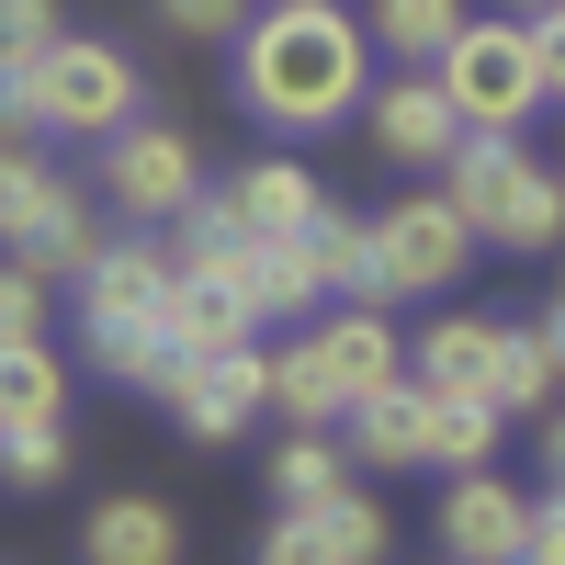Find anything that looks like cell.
I'll use <instances>...</instances> for the list:
<instances>
[{
	"instance_id": "1",
	"label": "cell",
	"mask_w": 565,
	"mask_h": 565,
	"mask_svg": "<svg viewBox=\"0 0 565 565\" xmlns=\"http://www.w3.org/2000/svg\"><path fill=\"white\" fill-rule=\"evenodd\" d=\"M238 114L271 136H328V125H362V90H373V23L351 0H260L238 23Z\"/></svg>"
},
{
	"instance_id": "2",
	"label": "cell",
	"mask_w": 565,
	"mask_h": 565,
	"mask_svg": "<svg viewBox=\"0 0 565 565\" xmlns=\"http://www.w3.org/2000/svg\"><path fill=\"white\" fill-rule=\"evenodd\" d=\"M441 193L476 215V238H487V249H509V260L565 249V170H554V159H532L521 136H463L452 170H441Z\"/></svg>"
},
{
	"instance_id": "3",
	"label": "cell",
	"mask_w": 565,
	"mask_h": 565,
	"mask_svg": "<svg viewBox=\"0 0 565 565\" xmlns=\"http://www.w3.org/2000/svg\"><path fill=\"white\" fill-rule=\"evenodd\" d=\"M441 90H452L463 136H521V125L543 114V57H532V23L476 12V23L441 45Z\"/></svg>"
},
{
	"instance_id": "4",
	"label": "cell",
	"mask_w": 565,
	"mask_h": 565,
	"mask_svg": "<svg viewBox=\"0 0 565 565\" xmlns=\"http://www.w3.org/2000/svg\"><path fill=\"white\" fill-rule=\"evenodd\" d=\"M476 215H463L452 193H396L385 215H373V306L396 295H452L463 260H476Z\"/></svg>"
},
{
	"instance_id": "5",
	"label": "cell",
	"mask_w": 565,
	"mask_h": 565,
	"mask_svg": "<svg viewBox=\"0 0 565 565\" xmlns=\"http://www.w3.org/2000/svg\"><path fill=\"white\" fill-rule=\"evenodd\" d=\"M34 103H45V136L103 148L114 125H136V57L114 34H57V45H34Z\"/></svg>"
},
{
	"instance_id": "6",
	"label": "cell",
	"mask_w": 565,
	"mask_h": 565,
	"mask_svg": "<svg viewBox=\"0 0 565 565\" xmlns=\"http://www.w3.org/2000/svg\"><path fill=\"white\" fill-rule=\"evenodd\" d=\"M90 170H103V204H114L125 226H170L181 204L204 193V148H193V125H170V114H136V125H114Z\"/></svg>"
},
{
	"instance_id": "7",
	"label": "cell",
	"mask_w": 565,
	"mask_h": 565,
	"mask_svg": "<svg viewBox=\"0 0 565 565\" xmlns=\"http://www.w3.org/2000/svg\"><path fill=\"white\" fill-rule=\"evenodd\" d=\"M362 136H373V159H385V170H452L463 114H452L441 68H385V79L362 90Z\"/></svg>"
},
{
	"instance_id": "8",
	"label": "cell",
	"mask_w": 565,
	"mask_h": 565,
	"mask_svg": "<svg viewBox=\"0 0 565 565\" xmlns=\"http://www.w3.org/2000/svg\"><path fill=\"white\" fill-rule=\"evenodd\" d=\"M170 418H181L204 452H215V441H238V430H260V418H271V351H260V340L193 351V362L170 373Z\"/></svg>"
},
{
	"instance_id": "9",
	"label": "cell",
	"mask_w": 565,
	"mask_h": 565,
	"mask_svg": "<svg viewBox=\"0 0 565 565\" xmlns=\"http://www.w3.org/2000/svg\"><path fill=\"white\" fill-rule=\"evenodd\" d=\"M170 282H181V260H170V238H103V260L79 271V340H114V328H159L170 317Z\"/></svg>"
},
{
	"instance_id": "10",
	"label": "cell",
	"mask_w": 565,
	"mask_h": 565,
	"mask_svg": "<svg viewBox=\"0 0 565 565\" xmlns=\"http://www.w3.org/2000/svg\"><path fill=\"white\" fill-rule=\"evenodd\" d=\"M430 521H441V554H452V565H521V554H532V498L498 487V463L452 476Z\"/></svg>"
},
{
	"instance_id": "11",
	"label": "cell",
	"mask_w": 565,
	"mask_h": 565,
	"mask_svg": "<svg viewBox=\"0 0 565 565\" xmlns=\"http://www.w3.org/2000/svg\"><path fill=\"white\" fill-rule=\"evenodd\" d=\"M306 328H317V351H328V373H340V396H351V407H362V396H385L396 373H407V328H396L385 306H351V295H340V306L306 317Z\"/></svg>"
},
{
	"instance_id": "12",
	"label": "cell",
	"mask_w": 565,
	"mask_h": 565,
	"mask_svg": "<svg viewBox=\"0 0 565 565\" xmlns=\"http://www.w3.org/2000/svg\"><path fill=\"white\" fill-rule=\"evenodd\" d=\"M407 373L430 396H487L498 407V317H430L407 340Z\"/></svg>"
},
{
	"instance_id": "13",
	"label": "cell",
	"mask_w": 565,
	"mask_h": 565,
	"mask_svg": "<svg viewBox=\"0 0 565 565\" xmlns=\"http://www.w3.org/2000/svg\"><path fill=\"white\" fill-rule=\"evenodd\" d=\"M79 565H181V509L170 498H103L79 532Z\"/></svg>"
},
{
	"instance_id": "14",
	"label": "cell",
	"mask_w": 565,
	"mask_h": 565,
	"mask_svg": "<svg viewBox=\"0 0 565 565\" xmlns=\"http://www.w3.org/2000/svg\"><path fill=\"white\" fill-rule=\"evenodd\" d=\"M351 452L385 463V476L430 463V385H418V373H396L385 396H362V407H351Z\"/></svg>"
},
{
	"instance_id": "15",
	"label": "cell",
	"mask_w": 565,
	"mask_h": 565,
	"mask_svg": "<svg viewBox=\"0 0 565 565\" xmlns=\"http://www.w3.org/2000/svg\"><path fill=\"white\" fill-rule=\"evenodd\" d=\"M103 238H114V226H103V204L57 181V204H45L23 238H12V260H23V271H45V282H79L90 260H103Z\"/></svg>"
},
{
	"instance_id": "16",
	"label": "cell",
	"mask_w": 565,
	"mask_h": 565,
	"mask_svg": "<svg viewBox=\"0 0 565 565\" xmlns=\"http://www.w3.org/2000/svg\"><path fill=\"white\" fill-rule=\"evenodd\" d=\"M565 407V351H554V328L532 317H498V418H543Z\"/></svg>"
},
{
	"instance_id": "17",
	"label": "cell",
	"mask_w": 565,
	"mask_h": 565,
	"mask_svg": "<svg viewBox=\"0 0 565 565\" xmlns=\"http://www.w3.org/2000/svg\"><path fill=\"white\" fill-rule=\"evenodd\" d=\"M362 23L385 68H441V45L476 23V0H362Z\"/></svg>"
},
{
	"instance_id": "18",
	"label": "cell",
	"mask_w": 565,
	"mask_h": 565,
	"mask_svg": "<svg viewBox=\"0 0 565 565\" xmlns=\"http://www.w3.org/2000/svg\"><path fill=\"white\" fill-rule=\"evenodd\" d=\"M226 193H238V215L260 226V238H306V226L328 215V193H317V170H306V159H249Z\"/></svg>"
},
{
	"instance_id": "19",
	"label": "cell",
	"mask_w": 565,
	"mask_h": 565,
	"mask_svg": "<svg viewBox=\"0 0 565 565\" xmlns=\"http://www.w3.org/2000/svg\"><path fill=\"white\" fill-rule=\"evenodd\" d=\"M170 340L181 351H226V340H260V317H249V295H238V282H215V271H181L170 282Z\"/></svg>"
},
{
	"instance_id": "20",
	"label": "cell",
	"mask_w": 565,
	"mask_h": 565,
	"mask_svg": "<svg viewBox=\"0 0 565 565\" xmlns=\"http://www.w3.org/2000/svg\"><path fill=\"white\" fill-rule=\"evenodd\" d=\"M238 295H249V317H260V328H271V317H295V328H306V317L328 306V282H317L306 238H260V249H249V271H238Z\"/></svg>"
},
{
	"instance_id": "21",
	"label": "cell",
	"mask_w": 565,
	"mask_h": 565,
	"mask_svg": "<svg viewBox=\"0 0 565 565\" xmlns=\"http://www.w3.org/2000/svg\"><path fill=\"white\" fill-rule=\"evenodd\" d=\"M271 407L295 418V430H340V418H351L340 373H328V351H317V328H295V340L271 351Z\"/></svg>"
},
{
	"instance_id": "22",
	"label": "cell",
	"mask_w": 565,
	"mask_h": 565,
	"mask_svg": "<svg viewBox=\"0 0 565 565\" xmlns=\"http://www.w3.org/2000/svg\"><path fill=\"white\" fill-rule=\"evenodd\" d=\"M34 418H68V362L45 340H0V430H34Z\"/></svg>"
},
{
	"instance_id": "23",
	"label": "cell",
	"mask_w": 565,
	"mask_h": 565,
	"mask_svg": "<svg viewBox=\"0 0 565 565\" xmlns=\"http://www.w3.org/2000/svg\"><path fill=\"white\" fill-rule=\"evenodd\" d=\"M306 260H317V282H328V295H351V306H373V215H351V204H328V215L306 226Z\"/></svg>"
},
{
	"instance_id": "24",
	"label": "cell",
	"mask_w": 565,
	"mask_h": 565,
	"mask_svg": "<svg viewBox=\"0 0 565 565\" xmlns=\"http://www.w3.org/2000/svg\"><path fill=\"white\" fill-rule=\"evenodd\" d=\"M328 487H351V452L328 441V430H282V452H271V509H317Z\"/></svg>"
},
{
	"instance_id": "25",
	"label": "cell",
	"mask_w": 565,
	"mask_h": 565,
	"mask_svg": "<svg viewBox=\"0 0 565 565\" xmlns=\"http://www.w3.org/2000/svg\"><path fill=\"white\" fill-rule=\"evenodd\" d=\"M498 430H509V418H498L487 396H430V463H441V476L498 463Z\"/></svg>"
},
{
	"instance_id": "26",
	"label": "cell",
	"mask_w": 565,
	"mask_h": 565,
	"mask_svg": "<svg viewBox=\"0 0 565 565\" xmlns=\"http://www.w3.org/2000/svg\"><path fill=\"white\" fill-rule=\"evenodd\" d=\"M317 532H328L340 565H385V543H396L385 498H362V487H328V498H317Z\"/></svg>"
},
{
	"instance_id": "27",
	"label": "cell",
	"mask_w": 565,
	"mask_h": 565,
	"mask_svg": "<svg viewBox=\"0 0 565 565\" xmlns=\"http://www.w3.org/2000/svg\"><path fill=\"white\" fill-rule=\"evenodd\" d=\"M45 204H57V170H45L34 148H0V249H12Z\"/></svg>"
},
{
	"instance_id": "28",
	"label": "cell",
	"mask_w": 565,
	"mask_h": 565,
	"mask_svg": "<svg viewBox=\"0 0 565 565\" xmlns=\"http://www.w3.org/2000/svg\"><path fill=\"white\" fill-rule=\"evenodd\" d=\"M0 476H12V487H57V476H68V430H57V418L0 430Z\"/></svg>"
},
{
	"instance_id": "29",
	"label": "cell",
	"mask_w": 565,
	"mask_h": 565,
	"mask_svg": "<svg viewBox=\"0 0 565 565\" xmlns=\"http://www.w3.org/2000/svg\"><path fill=\"white\" fill-rule=\"evenodd\" d=\"M249 12H260V0H159V23H170V34H193V45H238Z\"/></svg>"
},
{
	"instance_id": "30",
	"label": "cell",
	"mask_w": 565,
	"mask_h": 565,
	"mask_svg": "<svg viewBox=\"0 0 565 565\" xmlns=\"http://www.w3.org/2000/svg\"><path fill=\"white\" fill-rule=\"evenodd\" d=\"M45 103H34V57H0V148H34Z\"/></svg>"
},
{
	"instance_id": "31",
	"label": "cell",
	"mask_w": 565,
	"mask_h": 565,
	"mask_svg": "<svg viewBox=\"0 0 565 565\" xmlns=\"http://www.w3.org/2000/svg\"><path fill=\"white\" fill-rule=\"evenodd\" d=\"M0 340H45V271L0 260Z\"/></svg>"
},
{
	"instance_id": "32",
	"label": "cell",
	"mask_w": 565,
	"mask_h": 565,
	"mask_svg": "<svg viewBox=\"0 0 565 565\" xmlns=\"http://www.w3.org/2000/svg\"><path fill=\"white\" fill-rule=\"evenodd\" d=\"M260 565H340V554H328V532H317V509H282V521L260 532Z\"/></svg>"
},
{
	"instance_id": "33",
	"label": "cell",
	"mask_w": 565,
	"mask_h": 565,
	"mask_svg": "<svg viewBox=\"0 0 565 565\" xmlns=\"http://www.w3.org/2000/svg\"><path fill=\"white\" fill-rule=\"evenodd\" d=\"M57 0H0V57H34V45H57Z\"/></svg>"
},
{
	"instance_id": "34",
	"label": "cell",
	"mask_w": 565,
	"mask_h": 565,
	"mask_svg": "<svg viewBox=\"0 0 565 565\" xmlns=\"http://www.w3.org/2000/svg\"><path fill=\"white\" fill-rule=\"evenodd\" d=\"M532 57H543V103H565V0L532 12Z\"/></svg>"
},
{
	"instance_id": "35",
	"label": "cell",
	"mask_w": 565,
	"mask_h": 565,
	"mask_svg": "<svg viewBox=\"0 0 565 565\" xmlns=\"http://www.w3.org/2000/svg\"><path fill=\"white\" fill-rule=\"evenodd\" d=\"M521 565H565V487L532 498V554H521Z\"/></svg>"
},
{
	"instance_id": "36",
	"label": "cell",
	"mask_w": 565,
	"mask_h": 565,
	"mask_svg": "<svg viewBox=\"0 0 565 565\" xmlns=\"http://www.w3.org/2000/svg\"><path fill=\"white\" fill-rule=\"evenodd\" d=\"M543 476L565 487V407H543Z\"/></svg>"
},
{
	"instance_id": "37",
	"label": "cell",
	"mask_w": 565,
	"mask_h": 565,
	"mask_svg": "<svg viewBox=\"0 0 565 565\" xmlns=\"http://www.w3.org/2000/svg\"><path fill=\"white\" fill-rule=\"evenodd\" d=\"M498 12H509V23H532V12H554V0H498Z\"/></svg>"
},
{
	"instance_id": "38",
	"label": "cell",
	"mask_w": 565,
	"mask_h": 565,
	"mask_svg": "<svg viewBox=\"0 0 565 565\" xmlns=\"http://www.w3.org/2000/svg\"><path fill=\"white\" fill-rule=\"evenodd\" d=\"M543 328H554V351H565V295H554V317H543Z\"/></svg>"
},
{
	"instance_id": "39",
	"label": "cell",
	"mask_w": 565,
	"mask_h": 565,
	"mask_svg": "<svg viewBox=\"0 0 565 565\" xmlns=\"http://www.w3.org/2000/svg\"><path fill=\"white\" fill-rule=\"evenodd\" d=\"M441 565H452V554H441Z\"/></svg>"
}]
</instances>
